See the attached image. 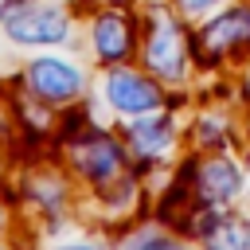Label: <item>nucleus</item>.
I'll list each match as a JSON object with an SVG mask.
<instances>
[{"label":"nucleus","mask_w":250,"mask_h":250,"mask_svg":"<svg viewBox=\"0 0 250 250\" xmlns=\"http://www.w3.org/2000/svg\"><path fill=\"white\" fill-rule=\"evenodd\" d=\"M145 62L152 74H160L168 82H180L188 74V35L168 12H156V20H152V31L145 39Z\"/></svg>","instance_id":"1"},{"label":"nucleus","mask_w":250,"mask_h":250,"mask_svg":"<svg viewBox=\"0 0 250 250\" xmlns=\"http://www.w3.org/2000/svg\"><path fill=\"white\" fill-rule=\"evenodd\" d=\"M250 47V4H230L227 12H219L215 20L203 23L199 31V55L203 62L223 59L230 51H246Z\"/></svg>","instance_id":"2"},{"label":"nucleus","mask_w":250,"mask_h":250,"mask_svg":"<svg viewBox=\"0 0 250 250\" xmlns=\"http://www.w3.org/2000/svg\"><path fill=\"white\" fill-rule=\"evenodd\" d=\"M195 195L203 203L227 207L230 199L242 195V168L230 156H207L195 164Z\"/></svg>","instance_id":"3"},{"label":"nucleus","mask_w":250,"mask_h":250,"mask_svg":"<svg viewBox=\"0 0 250 250\" xmlns=\"http://www.w3.org/2000/svg\"><path fill=\"white\" fill-rule=\"evenodd\" d=\"M105 98H109L113 109L137 113V117L160 109V86L148 82V78H141L137 70H113V74L105 78Z\"/></svg>","instance_id":"4"},{"label":"nucleus","mask_w":250,"mask_h":250,"mask_svg":"<svg viewBox=\"0 0 250 250\" xmlns=\"http://www.w3.org/2000/svg\"><path fill=\"white\" fill-rule=\"evenodd\" d=\"M8 27L23 43H59V39H66V16L59 8H27V12L12 16Z\"/></svg>","instance_id":"5"},{"label":"nucleus","mask_w":250,"mask_h":250,"mask_svg":"<svg viewBox=\"0 0 250 250\" xmlns=\"http://www.w3.org/2000/svg\"><path fill=\"white\" fill-rule=\"evenodd\" d=\"M31 86L51 102H66V98H74L82 90V74L62 59H39L31 66Z\"/></svg>","instance_id":"6"},{"label":"nucleus","mask_w":250,"mask_h":250,"mask_svg":"<svg viewBox=\"0 0 250 250\" xmlns=\"http://www.w3.org/2000/svg\"><path fill=\"white\" fill-rule=\"evenodd\" d=\"M94 51L102 62H121L133 51V27L121 12H105L94 23Z\"/></svg>","instance_id":"7"},{"label":"nucleus","mask_w":250,"mask_h":250,"mask_svg":"<svg viewBox=\"0 0 250 250\" xmlns=\"http://www.w3.org/2000/svg\"><path fill=\"white\" fill-rule=\"evenodd\" d=\"M78 164H82L86 176H94L98 184H105V180H113L121 172V148L105 133H90L82 141V148H78Z\"/></svg>","instance_id":"8"},{"label":"nucleus","mask_w":250,"mask_h":250,"mask_svg":"<svg viewBox=\"0 0 250 250\" xmlns=\"http://www.w3.org/2000/svg\"><path fill=\"white\" fill-rule=\"evenodd\" d=\"M203 250H250V223L242 215H219L203 234Z\"/></svg>","instance_id":"9"},{"label":"nucleus","mask_w":250,"mask_h":250,"mask_svg":"<svg viewBox=\"0 0 250 250\" xmlns=\"http://www.w3.org/2000/svg\"><path fill=\"white\" fill-rule=\"evenodd\" d=\"M129 137H133V145L145 156H156V152H164L172 145V121L168 117H145L141 113V121L129 129Z\"/></svg>","instance_id":"10"},{"label":"nucleus","mask_w":250,"mask_h":250,"mask_svg":"<svg viewBox=\"0 0 250 250\" xmlns=\"http://www.w3.org/2000/svg\"><path fill=\"white\" fill-rule=\"evenodd\" d=\"M219 0H180V8L184 12H207V8H215Z\"/></svg>","instance_id":"11"},{"label":"nucleus","mask_w":250,"mask_h":250,"mask_svg":"<svg viewBox=\"0 0 250 250\" xmlns=\"http://www.w3.org/2000/svg\"><path fill=\"white\" fill-rule=\"evenodd\" d=\"M66 250H94V246H66Z\"/></svg>","instance_id":"12"}]
</instances>
